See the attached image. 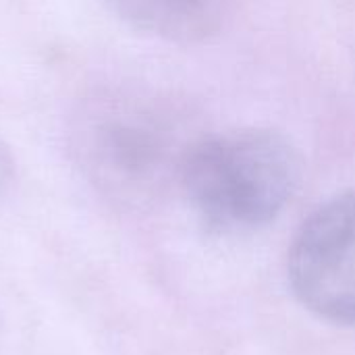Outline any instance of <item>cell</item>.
<instances>
[{"mask_svg":"<svg viewBox=\"0 0 355 355\" xmlns=\"http://www.w3.org/2000/svg\"><path fill=\"white\" fill-rule=\"evenodd\" d=\"M189 144L168 110L125 92L85 96L69 125V148L81 175L125 208L148 206L173 183L179 185Z\"/></svg>","mask_w":355,"mask_h":355,"instance_id":"cell-1","label":"cell"},{"mask_svg":"<svg viewBox=\"0 0 355 355\" xmlns=\"http://www.w3.org/2000/svg\"><path fill=\"white\" fill-rule=\"evenodd\" d=\"M300 179V154L283 133L241 127L193 139L181 162L179 189L208 231L243 235L270 225Z\"/></svg>","mask_w":355,"mask_h":355,"instance_id":"cell-2","label":"cell"},{"mask_svg":"<svg viewBox=\"0 0 355 355\" xmlns=\"http://www.w3.org/2000/svg\"><path fill=\"white\" fill-rule=\"evenodd\" d=\"M289 283L316 316L355 327V191L320 206L289 250Z\"/></svg>","mask_w":355,"mask_h":355,"instance_id":"cell-3","label":"cell"},{"mask_svg":"<svg viewBox=\"0 0 355 355\" xmlns=\"http://www.w3.org/2000/svg\"><path fill=\"white\" fill-rule=\"evenodd\" d=\"M127 27L171 42L202 44L223 33L239 0H102Z\"/></svg>","mask_w":355,"mask_h":355,"instance_id":"cell-4","label":"cell"},{"mask_svg":"<svg viewBox=\"0 0 355 355\" xmlns=\"http://www.w3.org/2000/svg\"><path fill=\"white\" fill-rule=\"evenodd\" d=\"M12 175H15V158L6 141L0 137V193L10 185Z\"/></svg>","mask_w":355,"mask_h":355,"instance_id":"cell-5","label":"cell"}]
</instances>
